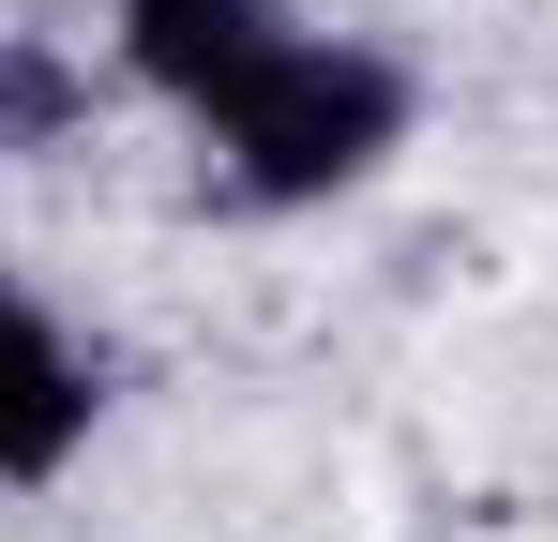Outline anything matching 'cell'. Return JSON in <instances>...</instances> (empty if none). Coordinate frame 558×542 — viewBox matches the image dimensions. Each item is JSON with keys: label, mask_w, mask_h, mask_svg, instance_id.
<instances>
[{"label": "cell", "mask_w": 558, "mask_h": 542, "mask_svg": "<svg viewBox=\"0 0 558 542\" xmlns=\"http://www.w3.org/2000/svg\"><path fill=\"white\" fill-rule=\"evenodd\" d=\"M408 121H423V76L363 46V30H287L257 76H227L196 106V151L211 181L242 196V211H332V196H363L392 151H408Z\"/></svg>", "instance_id": "6da1fadb"}, {"label": "cell", "mask_w": 558, "mask_h": 542, "mask_svg": "<svg viewBox=\"0 0 558 542\" xmlns=\"http://www.w3.org/2000/svg\"><path fill=\"white\" fill-rule=\"evenodd\" d=\"M106 422V361L76 347V317L46 286L0 271V497H46Z\"/></svg>", "instance_id": "7a4b0ae2"}, {"label": "cell", "mask_w": 558, "mask_h": 542, "mask_svg": "<svg viewBox=\"0 0 558 542\" xmlns=\"http://www.w3.org/2000/svg\"><path fill=\"white\" fill-rule=\"evenodd\" d=\"M287 30H302L287 0H106V61L151 90V106H182V121H196L227 76H257Z\"/></svg>", "instance_id": "3957f363"}, {"label": "cell", "mask_w": 558, "mask_h": 542, "mask_svg": "<svg viewBox=\"0 0 558 542\" xmlns=\"http://www.w3.org/2000/svg\"><path fill=\"white\" fill-rule=\"evenodd\" d=\"M76 121H92V76L46 30H0V151H61Z\"/></svg>", "instance_id": "277c9868"}]
</instances>
